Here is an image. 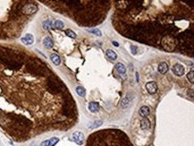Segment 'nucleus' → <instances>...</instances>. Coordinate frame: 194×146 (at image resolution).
I'll return each instance as SVG.
<instances>
[{
    "label": "nucleus",
    "mask_w": 194,
    "mask_h": 146,
    "mask_svg": "<svg viewBox=\"0 0 194 146\" xmlns=\"http://www.w3.org/2000/svg\"><path fill=\"white\" fill-rule=\"evenodd\" d=\"M37 10H38V6L35 4H26L22 6L21 11L25 14H32L36 13Z\"/></svg>",
    "instance_id": "obj_1"
},
{
    "label": "nucleus",
    "mask_w": 194,
    "mask_h": 146,
    "mask_svg": "<svg viewBox=\"0 0 194 146\" xmlns=\"http://www.w3.org/2000/svg\"><path fill=\"white\" fill-rule=\"evenodd\" d=\"M73 140L78 145H81L83 144V140H84V135L80 131H75L73 134Z\"/></svg>",
    "instance_id": "obj_2"
},
{
    "label": "nucleus",
    "mask_w": 194,
    "mask_h": 146,
    "mask_svg": "<svg viewBox=\"0 0 194 146\" xmlns=\"http://www.w3.org/2000/svg\"><path fill=\"white\" fill-rule=\"evenodd\" d=\"M172 71L175 75L177 76H182L183 74H184V67H183V65H180V64H176V65H174L172 68Z\"/></svg>",
    "instance_id": "obj_3"
},
{
    "label": "nucleus",
    "mask_w": 194,
    "mask_h": 146,
    "mask_svg": "<svg viewBox=\"0 0 194 146\" xmlns=\"http://www.w3.org/2000/svg\"><path fill=\"white\" fill-rule=\"evenodd\" d=\"M146 90L150 94H154L157 91V85L155 82H150L146 84Z\"/></svg>",
    "instance_id": "obj_4"
},
{
    "label": "nucleus",
    "mask_w": 194,
    "mask_h": 146,
    "mask_svg": "<svg viewBox=\"0 0 194 146\" xmlns=\"http://www.w3.org/2000/svg\"><path fill=\"white\" fill-rule=\"evenodd\" d=\"M132 99H133V98H132L131 95H127V96L125 97V98H123V99H122V101H121V107L123 108H129L130 106H131V104H132Z\"/></svg>",
    "instance_id": "obj_5"
},
{
    "label": "nucleus",
    "mask_w": 194,
    "mask_h": 146,
    "mask_svg": "<svg viewBox=\"0 0 194 146\" xmlns=\"http://www.w3.org/2000/svg\"><path fill=\"white\" fill-rule=\"evenodd\" d=\"M22 42L25 45H31L34 42V37L32 34L28 33L22 38Z\"/></svg>",
    "instance_id": "obj_6"
},
{
    "label": "nucleus",
    "mask_w": 194,
    "mask_h": 146,
    "mask_svg": "<svg viewBox=\"0 0 194 146\" xmlns=\"http://www.w3.org/2000/svg\"><path fill=\"white\" fill-rule=\"evenodd\" d=\"M150 113V108L148 107V106H142L141 108H140V115H141V117H148Z\"/></svg>",
    "instance_id": "obj_7"
},
{
    "label": "nucleus",
    "mask_w": 194,
    "mask_h": 146,
    "mask_svg": "<svg viewBox=\"0 0 194 146\" xmlns=\"http://www.w3.org/2000/svg\"><path fill=\"white\" fill-rule=\"evenodd\" d=\"M100 107H99V104L97 103V102H90L89 104V109L91 111L92 113H96L99 110Z\"/></svg>",
    "instance_id": "obj_8"
},
{
    "label": "nucleus",
    "mask_w": 194,
    "mask_h": 146,
    "mask_svg": "<svg viewBox=\"0 0 194 146\" xmlns=\"http://www.w3.org/2000/svg\"><path fill=\"white\" fill-rule=\"evenodd\" d=\"M43 45L47 48V49H51V48H53L54 42H53V41H52V39L49 38V37H46V38L43 40Z\"/></svg>",
    "instance_id": "obj_9"
},
{
    "label": "nucleus",
    "mask_w": 194,
    "mask_h": 146,
    "mask_svg": "<svg viewBox=\"0 0 194 146\" xmlns=\"http://www.w3.org/2000/svg\"><path fill=\"white\" fill-rule=\"evenodd\" d=\"M168 65L165 62H163V63H161L160 65H158V71L160 74H166V72L168 71Z\"/></svg>",
    "instance_id": "obj_10"
},
{
    "label": "nucleus",
    "mask_w": 194,
    "mask_h": 146,
    "mask_svg": "<svg viewBox=\"0 0 194 146\" xmlns=\"http://www.w3.org/2000/svg\"><path fill=\"white\" fill-rule=\"evenodd\" d=\"M150 127V122L148 118H143L141 121V129H148Z\"/></svg>",
    "instance_id": "obj_11"
},
{
    "label": "nucleus",
    "mask_w": 194,
    "mask_h": 146,
    "mask_svg": "<svg viewBox=\"0 0 194 146\" xmlns=\"http://www.w3.org/2000/svg\"><path fill=\"white\" fill-rule=\"evenodd\" d=\"M50 58H51V61L56 65H59L61 64V58L59 57V56H58V55L52 54L51 56H50Z\"/></svg>",
    "instance_id": "obj_12"
},
{
    "label": "nucleus",
    "mask_w": 194,
    "mask_h": 146,
    "mask_svg": "<svg viewBox=\"0 0 194 146\" xmlns=\"http://www.w3.org/2000/svg\"><path fill=\"white\" fill-rule=\"evenodd\" d=\"M106 54H107V57L110 58L111 60H115V59H116V57H117V54H116L114 50H112V49H107V52H106Z\"/></svg>",
    "instance_id": "obj_13"
},
{
    "label": "nucleus",
    "mask_w": 194,
    "mask_h": 146,
    "mask_svg": "<svg viewBox=\"0 0 194 146\" xmlns=\"http://www.w3.org/2000/svg\"><path fill=\"white\" fill-rule=\"evenodd\" d=\"M116 69L118 71L120 74H125V72H126V68H125V66L123 65L122 63H117L116 65Z\"/></svg>",
    "instance_id": "obj_14"
},
{
    "label": "nucleus",
    "mask_w": 194,
    "mask_h": 146,
    "mask_svg": "<svg viewBox=\"0 0 194 146\" xmlns=\"http://www.w3.org/2000/svg\"><path fill=\"white\" fill-rule=\"evenodd\" d=\"M52 21L51 20H46L43 22L42 23V26H43V29L44 30H47V31H48V30H50L52 28Z\"/></svg>",
    "instance_id": "obj_15"
},
{
    "label": "nucleus",
    "mask_w": 194,
    "mask_h": 146,
    "mask_svg": "<svg viewBox=\"0 0 194 146\" xmlns=\"http://www.w3.org/2000/svg\"><path fill=\"white\" fill-rule=\"evenodd\" d=\"M76 92H77V94L79 96L84 97L85 94H86V90L83 87H81V86H78V87L76 88Z\"/></svg>",
    "instance_id": "obj_16"
},
{
    "label": "nucleus",
    "mask_w": 194,
    "mask_h": 146,
    "mask_svg": "<svg viewBox=\"0 0 194 146\" xmlns=\"http://www.w3.org/2000/svg\"><path fill=\"white\" fill-rule=\"evenodd\" d=\"M55 27H56V29L62 30L63 28L65 27V23H63L61 20H56V22H55Z\"/></svg>",
    "instance_id": "obj_17"
},
{
    "label": "nucleus",
    "mask_w": 194,
    "mask_h": 146,
    "mask_svg": "<svg viewBox=\"0 0 194 146\" xmlns=\"http://www.w3.org/2000/svg\"><path fill=\"white\" fill-rule=\"evenodd\" d=\"M65 34H66L67 36L70 37L72 39H75L77 37L76 33L74 32V31H72V30H66V32H65Z\"/></svg>",
    "instance_id": "obj_18"
},
{
    "label": "nucleus",
    "mask_w": 194,
    "mask_h": 146,
    "mask_svg": "<svg viewBox=\"0 0 194 146\" xmlns=\"http://www.w3.org/2000/svg\"><path fill=\"white\" fill-rule=\"evenodd\" d=\"M49 145L48 146H55L56 144H57L58 142H59V139H58L57 137H53L51 139H49Z\"/></svg>",
    "instance_id": "obj_19"
},
{
    "label": "nucleus",
    "mask_w": 194,
    "mask_h": 146,
    "mask_svg": "<svg viewBox=\"0 0 194 146\" xmlns=\"http://www.w3.org/2000/svg\"><path fill=\"white\" fill-rule=\"evenodd\" d=\"M88 32H91V33H93L94 35H97V36H101V35H102L101 32L98 29H89V30H88Z\"/></svg>",
    "instance_id": "obj_20"
},
{
    "label": "nucleus",
    "mask_w": 194,
    "mask_h": 146,
    "mask_svg": "<svg viewBox=\"0 0 194 146\" xmlns=\"http://www.w3.org/2000/svg\"><path fill=\"white\" fill-rule=\"evenodd\" d=\"M103 124V121L102 120H98V121L94 122L93 125H91L90 126H89V128H96V127H98V126H100L101 125Z\"/></svg>",
    "instance_id": "obj_21"
},
{
    "label": "nucleus",
    "mask_w": 194,
    "mask_h": 146,
    "mask_svg": "<svg viewBox=\"0 0 194 146\" xmlns=\"http://www.w3.org/2000/svg\"><path fill=\"white\" fill-rule=\"evenodd\" d=\"M187 78L189 79V81H190L192 83H194V72H193V70H192V71L187 74Z\"/></svg>",
    "instance_id": "obj_22"
},
{
    "label": "nucleus",
    "mask_w": 194,
    "mask_h": 146,
    "mask_svg": "<svg viewBox=\"0 0 194 146\" xmlns=\"http://www.w3.org/2000/svg\"><path fill=\"white\" fill-rule=\"evenodd\" d=\"M131 50H132V53L133 55H136L137 54V51H138V48L136 46H132L131 47Z\"/></svg>",
    "instance_id": "obj_23"
},
{
    "label": "nucleus",
    "mask_w": 194,
    "mask_h": 146,
    "mask_svg": "<svg viewBox=\"0 0 194 146\" xmlns=\"http://www.w3.org/2000/svg\"><path fill=\"white\" fill-rule=\"evenodd\" d=\"M113 44H114L116 47H119V43L116 42V41H113Z\"/></svg>",
    "instance_id": "obj_24"
},
{
    "label": "nucleus",
    "mask_w": 194,
    "mask_h": 146,
    "mask_svg": "<svg viewBox=\"0 0 194 146\" xmlns=\"http://www.w3.org/2000/svg\"><path fill=\"white\" fill-rule=\"evenodd\" d=\"M0 113H1V110H0Z\"/></svg>",
    "instance_id": "obj_25"
}]
</instances>
